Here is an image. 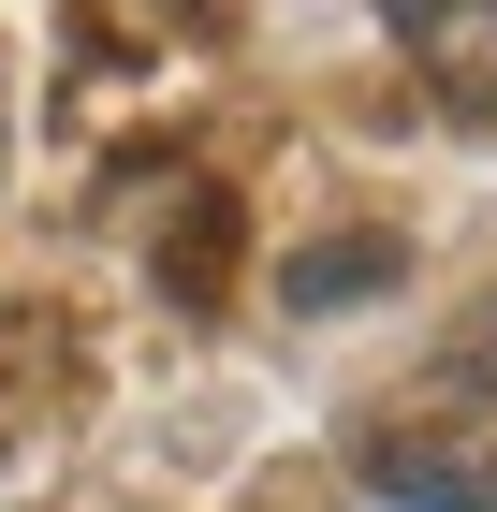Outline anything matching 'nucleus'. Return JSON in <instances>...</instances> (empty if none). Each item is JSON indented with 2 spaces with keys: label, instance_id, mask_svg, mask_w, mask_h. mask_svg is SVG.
Here are the masks:
<instances>
[{
  "label": "nucleus",
  "instance_id": "nucleus-3",
  "mask_svg": "<svg viewBox=\"0 0 497 512\" xmlns=\"http://www.w3.org/2000/svg\"><path fill=\"white\" fill-rule=\"evenodd\" d=\"M381 278H395V235H351V249H293L278 293H293V308H366Z\"/></svg>",
  "mask_w": 497,
  "mask_h": 512
},
{
  "label": "nucleus",
  "instance_id": "nucleus-2",
  "mask_svg": "<svg viewBox=\"0 0 497 512\" xmlns=\"http://www.w3.org/2000/svg\"><path fill=\"white\" fill-rule=\"evenodd\" d=\"M366 483L395 512H497V454H424V439H366Z\"/></svg>",
  "mask_w": 497,
  "mask_h": 512
},
{
  "label": "nucleus",
  "instance_id": "nucleus-5",
  "mask_svg": "<svg viewBox=\"0 0 497 512\" xmlns=\"http://www.w3.org/2000/svg\"><path fill=\"white\" fill-rule=\"evenodd\" d=\"M15 352H30V322H15V293H0V381H15Z\"/></svg>",
  "mask_w": 497,
  "mask_h": 512
},
{
  "label": "nucleus",
  "instance_id": "nucleus-1",
  "mask_svg": "<svg viewBox=\"0 0 497 512\" xmlns=\"http://www.w3.org/2000/svg\"><path fill=\"white\" fill-rule=\"evenodd\" d=\"M381 15L454 118H497V0H381Z\"/></svg>",
  "mask_w": 497,
  "mask_h": 512
},
{
  "label": "nucleus",
  "instance_id": "nucleus-4",
  "mask_svg": "<svg viewBox=\"0 0 497 512\" xmlns=\"http://www.w3.org/2000/svg\"><path fill=\"white\" fill-rule=\"evenodd\" d=\"M439 381H454L468 410H497V293L468 308V337H454V366H439Z\"/></svg>",
  "mask_w": 497,
  "mask_h": 512
}]
</instances>
